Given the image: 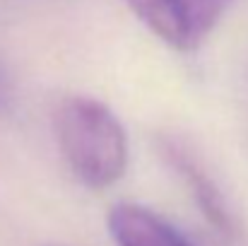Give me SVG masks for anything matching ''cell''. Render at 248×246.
Returning a JSON list of instances; mask_svg holds the SVG:
<instances>
[{
	"label": "cell",
	"mask_w": 248,
	"mask_h": 246,
	"mask_svg": "<svg viewBox=\"0 0 248 246\" xmlns=\"http://www.w3.org/2000/svg\"><path fill=\"white\" fill-rule=\"evenodd\" d=\"M56 140L73 176L89 191H104L128 169V135L118 116L99 99L73 94L53 114Z\"/></svg>",
	"instance_id": "1"
},
{
	"label": "cell",
	"mask_w": 248,
	"mask_h": 246,
	"mask_svg": "<svg viewBox=\"0 0 248 246\" xmlns=\"http://www.w3.org/2000/svg\"><path fill=\"white\" fill-rule=\"evenodd\" d=\"M140 22L176 51H195L236 0H125Z\"/></svg>",
	"instance_id": "2"
},
{
	"label": "cell",
	"mask_w": 248,
	"mask_h": 246,
	"mask_svg": "<svg viewBox=\"0 0 248 246\" xmlns=\"http://www.w3.org/2000/svg\"><path fill=\"white\" fill-rule=\"evenodd\" d=\"M159 152L169 162V166L181 176V181L188 186V191H190L193 200L198 203L202 217H207V222L219 234L232 237L236 232L232 210L227 208V200H224L222 191L217 188V183L212 181V176L188 152V148L181 140H176V138H162L159 140Z\"/></svg>",
	"instance_id": "3"
},
{
	"label": "cell",
	"mask_w": 248,
	"mask_h": 246,
	"mask_svg": "<svg viewBox=\"0 0 248 246\" xmlns=\"http://www.w3.org/2000/svg\"><path fill=\"white\" fill-rule=\"evenodd\" d=\"M106 222L116 246H193L162 215L135 203L113 205Z\"/></svg>",
	"instance_id": "4"
},
{
	"label": "cell",
	"mask_w": 248,
	"mask_h": 246,
	"mask_svg": "<svg viewBox=\"0 0 248 246\" xmlns=\"http://www.w3.org/2000/svg\"><path fill=\"white\" fill-rule=\"evenodd\" d=\"M7 99H10V84H7V78H5V73L0 70V109L7 104Z\"/></svg>",
	"instance_id": "5"
}]
</instances>
